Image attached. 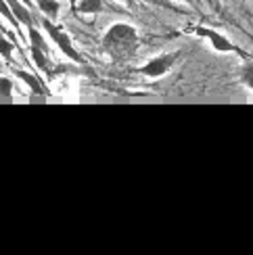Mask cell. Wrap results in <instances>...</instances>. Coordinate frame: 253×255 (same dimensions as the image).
Instances as JSON below:
<instances>
[{"label": "cell", "instance_id": "3957f363", "mask_svg": "<svg viewBox=\"0 0 253 255\" xmlns=\"http://www.w3.org/2000/svg\"><path fill=\"white\" fill-rule=\"evenodd\" d=\"M193 34L197 38H201L205 40L209 46H212L216 52H230V55H239L241 59H245V57H251L249 52H245L243 48H239L233 40H230L228 36H224L222 31H218L214 27H205V25H195L193 29Z\"/></svg>", "mask_w": 253, "mask_h": 255}, {"label": "cell", "instance_id": "5bb4252c", "mask_svg": "<svg viewBox=\"0 0 253 255\" xmlns=\"http://www.w3.org/2000/svg\"><path fill=\"white\" fill-rule=\"evenodd\" d=\"M178 2H184V4H193L195 0H178Z\"/></svg>", "mask_w": 253, "mask_h": 255}, {"label": "cell", "instance_id": "9c48e42d", "mask_svg": "<svg viewBox=\"0 0 253 255\" xmlns=\"http://www.w3.org/2000/svg\"><path fill=\"white\" fill-rule=\"evenodd\" d=\"M15 73H17V78L21 80V82H25V86L31 90V94H46V90L42 88V84L31 76V73H27V71H23V69H15Z\"/></svg>", "mask_w": 253, "mask_h": 255}, {"label": "cell", "instance_id": "7c38bea8", "mask_svg": "<svg viewBox=\"0 0 253 255\" xmlns=\"http://www.w3.org/2000/svg\"><path fill=\"white\" fill-rule=\"evenodd\" d=\"M13 97V82L6 76H0V99H10Z\"/></svg>", "mask_w": 253, "mask_h": 255}, {"label": "cell", "instance_id": "7a4b0ae2", "mask_svg": "<svg viewBox=\"0 0 253 255\" xmlns=\"http://www.w3.org/2000/svg\"><path fill=\"white\" fill-rule=\"evenodd\" d=\"M40 25H42V29L46 31V36L55 42L57 44V48L65 55L69 61H73V63H78V65H84V57L80 55V52L76 50V46H73V42H71V38H69V34L65 29H63L61 25H57L55 23V19H48V17H44L42 15V21H40Z\"/></svg>", "mask_w": 253, "mask_h": 255}, {"label": "cell", "instance_id": "52a82bcc", "mask_svg": "<svg viewBox=\"0 0 253 255\" xmlns=\"http://www.w3.org/2000/svg\"><path fill=\"white\" fill-rule=\"evenodd\" d=\"M105 8H107L105 0H80L76 2V10L80 15H99Z\"/></svg>", "mask_w": 253, "mask_h": 255}, {"label": "cell", "instance_id": "6da1fadb", "mask_svg": "<svg viewBox=\"0 0 253 255\" xmlns=\"http://www.w3.org/2000/svg\"><path fill=\"white\" fill-rule=\"evenodd\" d=\"M138 29H136L132 23H113L107 27V31L103 34L101 40V50L105 52L107 57H111L113 61H124L132 57L136 48H138Z\"/></svg>", "mask_w": 253, "mask_h": 255}, {"label": "cell", "instance_id": "8fae6325", "mask_svg": "<svg viewBox=\"0 0 253 255\" xmlns=\"http://www.w3.org/2000/svg\"><path fill=\"white\" fill-rule=\"evenodd\" d=\"M13 50H15V44L0 34V57H2L6 63H10V59H13Z\"/></svg>", "mask_w": 253, "mask_h": 255}, {"label": "cell", "instance_id": "5b68a950", "mask_svg": "<svg viewBox=\"0 0 253 255\" xmlns=\"http://www.w3.org/2000/svg\"><path fill=\"white\" fill-rule=\"evenodd\" d=\"M237 78L241 82V86L247 88L249 92H253V55L241 59V65L237 69Z\"/></svg>", "mask_w": 253, "mask_h": 255}, {"label": "cell", "instance_id": "ba28073f", "mask_svg": "<svg viewBox=\"0 0 253 255\" xmlns=\"http://www.w3.org/2000/svg\"><path fill=\"white\" fill-rule=\"evenodd\" d=\"M29 55H31V61L36 63V67L40 71H44V73L50 71V52L42 50V48H38L34 44H29Z\"/></svg>", "mask_w": 253, "mask_h": 255}, {"label": "cell", "instance_id": "4fadbf2b", "mask_svg": "<svg viewBox=\"0 0 253 255\" xmlns=\"http://www.w3.org/2000/svg\"><path fill=\"white\" fill-rule=\"evenodd\" d=\"M134 2H146V4H153V6H161V8H167V10H180V8H176L174 4H170L167 0H128V4H134ZM180 13H184V10H180Z\"/></svg>", "mask_w": 253, "mask_h": 255}, {"label": "cell", "instance_id": "30bf717a", "mask_svg": "<svg viewBox=\"0 0 253 255\" xmlns=\"http://www.w3.org/2000/svg\"><path fill=\"white\" fill-rule=\"evenodd\" d=\"M38 8L40 13L48 17V19H57L61 13V2L59 0H38Z\"/></svg>", "mask_w": 253, "mask_h": 255}, {"label": "cell", "instance_id": "9a60e30c", "mask_svg": "<svg viewBox=\"0 0 253 255\" xmlns=\"http://www.w3.org/2000/svg\"><path fill=\"white\" fill-rule=\"evenodd\" d=\"M69 2H73V0H69ZM73 4H76V2H73Z\"/></svg>", "mask_w": 253, "mask_h": 255}, {"label": "cell", "instance_id": "277c9868", "mask_svg": "<svg viewBox=\"0 0 253 255\" xmlns=\"http://www.w3.org/2000/svg\"><path fill=\"white\" fill-rule=\"evenodd\" d=\"M182 57V52L180 50H172V52H161V55H157L153 59H149L144 63V65L140 67H136V73H140V76L144 78H149V80H159L163 76H167L174 65L178 61H180Z\"/></svg>", "mask_w": 253, "mask_h": 255}, {"label": "cell", "instance_id": "8992f818", "mask_svg": "<svg viewBox=\"0 0 253 255\" xmlns=\"http://www.w3.org/2000/svg\"><path fill=\"white\" fill-rule=\"evenodd\" d=\"M6 2L10 4V8H13V13L17 17V21L21 25H25V27H31V25H36V19L34 15L29 13V8L21 2V0H6Z\"/></svg>", "mask_w": 253, "mask_h": 255}]
</instances>
